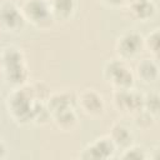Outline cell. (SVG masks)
Segmentation results:
<instances>
[{
  "label": "cell",
  "mask_w": 160,
  "mask_h": 160,
  "mask_svg": "<svg viewBox=\"0 0 160 160\" xmlns=\"http://www.w3.org/2000/svg\"><path fill=\"white\" fill-rule=\"evenodd\" d=\"M115 49L120 59L125 61L134 59L144 49V38L138 31H125L118 38Z\"/></svg>",
  "instance_id": "52a82bcc"
},
{
  "label": "cell",
  "mask_w": 160,
  "mask_h": 160,
  "mask_svg": "<svg viewBox=\"0 0 160 160\" xmlns=\"http://www.w3.org/2000/svg\"><path fill=\"white\" fill-rule=\"evenodd\" d=\"M126 5L130 15L138 21L151 20L158 9L154 0H128Z\"/></svg>",
  "instance_id": "30bf717a"
},
{
  "label": "cell",
  "mask_w": 160,
  "mask_h": 160,
  "mask_svg": "<svg viewBox=\"0 0 160 160\" xmlns=\"http://www.w3.org/2000/svg\"><path fill=\"white\" fill-rule=\"evenodd\" d=\"M46 105L52 114L61 111L64 109L71 108L72 106V96L68 91H58V92H51L49 99L46 100Z\"/></svg>",
  "instance_id": "9a60e30c"
},
{
  "label": "cell",
  "mask_w": 160,
  "mask_h": 160,
  "mask_svg": "<svg viewBox=\"0 0 160 160\" xmlns=\"http://www.w3.org/2000/svg\"><path fill=\"white\" fill-rule=\"evenodd\" d=\"M105 5L108 6H111V8H119V6H122L126 4L128 0H101Z\"/></svg>",
  "instance_id": "7402d4cb"
},
{
  "label": "cell",
  "mask_w": 160,
  "mask_h": 160,
  "mask_svg": "<svg viewBox=\"0 0 160 160\" xmlns=\"http://www.w3.org/2000/svg\"><path fill=\"white\" fill-rule=\"evenodd\" d=\"M120 158L130 159V160H145V159H149V151L141 145L132 144L129 148L122 150Z\"/></svg>",
  "instance_id": "d6986e66"
},
{
  "label": "cell",
  "mask_w": 160,
  "mask_h": 160,
  "mask_svg": "<svg viewBox=\"0 0 160 160\" xmlns=\"http://www.w3.org/2000/svg\"><path fill=\"white\" fill-rule=\"evenodd\" d=\"M26 88L30 92V96L32 98L34 101H41V102H46V100L49 99L51 91L50 88L41 81L38 82H32V84H26Z\"/></svg>",
  "instance_id": "e0dca14e"
},
{
  "label": "cell",
  "mask_w": 160,
  "mask_h": 160,
  "mask_svg": "<svg viewBox=\"0 0 160 160\" xmlns=\"http://www.w3.org/2000/svg\"><path fill=\"white\" fill-rule=\"evenodd\" d=\"M26 21L39 29H48L54 22L49 0H24L20 6Z\"/></svg>",
  "instance_id": "277c9868"
},
{
  "label": "cell",
  "mask_w": 160,
  "mask_h": 160,
  "mask_svg": "<svg viewBox=\"0 0 160 160\" xmlns=\"http://www.w3.org/2000/svg\"><path fill=\"white\" fill-rule=\"evenodd\" d=\"M51 120L61 131H72L78 126V115L72 106L52 114Z\"/></svg>",
  "instance_id": "4fadbf2b"
},
{
  "label": "cell",
  "mask_w": 160,
  "mask_h": 160,
  "mask_svg": "<svg viewBox=\"0 0 160 160\" xmlns=\"http://www.w3.org/2000/svg\"><path fill=\"white\" fill-rule=\"evenodd\" d=\"M6 152H8L6 144L0 139V159H4V158L6 156Z\"/></svg>",
  "instance_id": "603a6c76"
},
{
  "label": "cell",
  "mask_w": 160,
  "mask_h": 160,
  "mask_svg": "<svg viewBox=\"0 0 160 160\" xmlns=\"http://www.w3.org/2000/svg\"><path fill=\"white\" fill-rule=\"evenodd\" d=\"M109 138L114 142L115 148L120 149V150H124V149H126V148H129L130 145L134 144L132 131L124 122H120V121H116L111 125Z\"/></svg>",
  "instance_id": "8fae6325"
},
{
  "label": "cell",
  "mask_w": 160,
  "mask_h": 160,
  "mask_svg": "<svg viewBox=\"0 0 160 160\" xmlns=\"http://www.w3.org/2000/svg\"><path fill=\"white\" fill-rule=\"evenodd\" d=\"M1 65L5 80L14 85L21 86L26 84L28 69L22 51L16 46H6L1 52Z\"/></svg>",
  "instance_id": "6da1fadb"
},
{
  "label": "cell",
  "mask_w": 160,
  "mask_h": 160,
  "mask_svg": "<svg viewBox=\"0 0 160 160\" xmlns=\"http://www.w3.org/2000/svg\"><path fill=\"white\" fill-rule=\"evenodd\" d=\"M142 109L146 110L148 112H150L154 118L158 119L159 116V110H160V98H159V92L152 90L149 91L144 95V104H142Z\"/></svg>",
  "instance_id": "ac0fdd59"
},
{
  "label": "cell",
  "mask_w": 160,
  "mask_h": 160,
  "mask_svg": "<svg viewBox=\"0 0 160 160\" xmlns=\"http://www.w3.org/2000/svg\"><path fill=\"white\" fill-rule=\"evenodd\" d=\"M134 116V120H135V124L139 126V128H141V129H149V128H151L154 124H155V121H156V118H154L150 112H148L146 110H144V109H141L140 111H138L135 115H132Z\"/></svg>",
  "instance_id": "44dd1931"
},
{
  "label": "cell",
  "mask_w": 160,
  "mask_h": 160,
  "mask_svg": "<svg viewBox=\"0 0 160 160\" xmlns=\"http://www.w3.org/2000/svg\"><path fill=\"white\" fill-rule=\"evenodd\" d=\"M112 104L119 112L132 116L142 109L144 94L139 92L134 88L119 89L114 91Z\"/></svg>",
  "instance_id": "5b68a950"
},
{
  "label": "cell",
  "mask_w": 160,
  "mask_h": 160,
  "mask_svg": "<svg viewBox=\"0 0 160 160\" xmlns=\"http://www.w3.org/2000/svg\"><path fill=\"white\" fill-rule=\"evenodd\" d=\"M78 105L84 114L91 118H98L105 111V101L102 95L95 89H85L78 95Z\"/></svg>",
  "instance_id": "9c48e42d"
},
{
  "label": "cell",
  "mask_w": 160,
  "mask_h": 160,
  "mask_svg": "<svg viewBox=\"0 0 160 160\" xmlns=\"http://www.w3.org/2000/svg\"><path fill=\"white\" fill-rule=\"evenodd\" d=\"M159 40H160L159 28H155L144 38V48H146L155 59H158L159 56Z\"/></svg>",
  "instance_id": "ffe728a7"
},
{
  "label": "cell",
  "mask_w": 160,
  "mask_h": 160,
  "mask_svg": "<svg viewBox=\"0 0 160 160\" xmlns=\"http://www.w3.org/2000/svg\"><path fill=\"white\" fill-rule=\"evenodd\" d=\"M104 79L115 90L129 89L134 85V72L122 59H111L104 65Z\"/></svg>",
  "instance_id": "3957f363"
},
{
  "label": "cell",
  "mask_w": 160,
  "mask_h": 160,
  "mask_svg": "<svg viewBox=\"0 0 160 160\" xmlns=\"http://www.w3.org/2000/svg\"><path fill=\"white\" fill-rule=\"evenodd\" d=\"M51 120V112L46 105V102L41 101H34L32 105V116L31 122H35L38 125H45Z\"/></svg>",
  "instance_id": "2e32d148"
},
{
  "label": "cell",
  "mask_w": 160,
  "mask_h": 160,
  "mask_svg": "<svg viewBox=\"0 0 160 160\" xmlns=\"http://www.w3.org/2000/svg\"><path fill=\"white\" fill-rule=\"evenodd\" d=\"M116 150L109 135H105L88 144L80 152V158L85 160H106L112 158Z\"/></svg>",
  "instance_id": "ba28073f"
},
{
  "label": "cell",
  "mask_w": 160,
  "mask_h": 160,
  "mask_svg": "<svg viewBox=\"0 0 160 160\" xmlns=\"http://www.w3.org/2000/svg\"><path fill=\"white\" fill-rule=\"evenodd\" d=\"M26 20L21 8L14 0H6L0 4V29L6 32H19L22 30Z\"/></svg>",
  "instance_id": "8992f818"
},
{
  "label": "cell",
  "mask_w": 160,
  "mask_h": 160,
  "mask_svg": "<svg viewBox=\"0 0 160 160\" xmlns=\"http://www.w3.org/2000/svg\"><path fill=\"white\" fill-rule=\"evenodd\" d=\"M136 76L142 81L144 84H152L159 78V65L158 59H141L135 70Z\"/></svg>",
  "instance_id": "7c38bea8"
},
{
  "label": "cell",
  "mask_w": 160,
  "mask_h": 160,
  "mask_svg": "<svg viewBox=\"0 0 160 160\" xmlns=\"http://www.w3.org/2000/svg\"><path fill=\"white\" fill-rule=\"evenodd\" d=\"M55 20L66 21L76 10V0H49Z\"/></svg>",
  "instance_id": "5bb4252c"
},
{
  "label": "cell",
  "mask_w": 160,
  "mask_h": 160,
  "mask_svg": "<svg viewBox=\"0 0 160 160\" xmlns=\"http://www.w3.org/2000/svg\"><path fill=\"white\" fill-rule=\"evenodd\" d=\"M32 105L34 100L30 96V92L26 88V84L14 89L6 99V109L11 119L20 124H28L31 121L32 116Z\"/></svg>",
  "instance_id": "7a4b0ae2"
}]
</instances>
